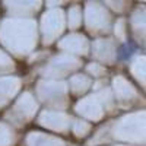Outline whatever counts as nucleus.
<instances>
[{"label":"nucleus","instance_id":"obj_1","mask_svg":"<svg viewBox=\"0 0 146 146\" xmlns=\"http://www.w3.org/2000/svg\"><path fill=\"white\" fill-rule=\"evenodd\" d=\"M137 50V45L133 42V41H129L126 44H123L120 48H118V51H117V57L118 60H121V62H124V60H129L133 54L136 53Z\"/></svg>","mask_w":146,"mask_h":146}]
</instances>
